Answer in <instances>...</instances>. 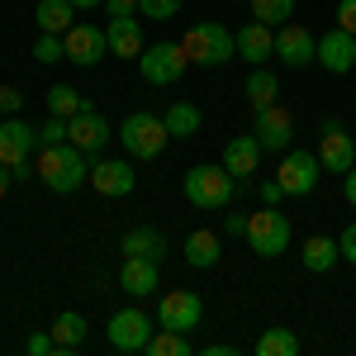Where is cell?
I'll list each match as a JSON object with an SVG mask.
<instances>
[{
	"label": "cell",
	"instance_id": "cell-32",
	"mask_svg": "<svg viewBox=\"0 0 356 356\" xmlns=\"http://www.w3.org/2000/svg\"><path fill=\"white\" fill-rule=\"evenodd\" d=\"M252 5V19H261V24H290V15H295V0H247Z\"/></svg>",
	"mask_w": 356,
	"mask_h": 356
},
{
	"label": "cell",
	"instance_id": "cell-3",
	"mask_svg": "<svg viewBox=\"0 0 356 356\" xmlns=\"http://www.w3.org/2000/svg\"><path fill=\"white\" fill-rule=\"evenodd\" d=\"M114 134H119V143H124V152H129V157H138V162H157V157L166 152V143H171L162 114H143V110L129 114Z\"/></svg>",
	"mask_w": 356,
	"mask_h": 356
},
{
	"label": "cell",
	"instance_id": "cell-43",
	"mask_svg": "<svg viewBox=\"0 0 356 356\" xmlns=\"http://www.w3.org/2000/svg\"><path fill=\"white\" fill-rule=\"evenodd\" d=\"M342 195H347V204H356V166L342 176Z\"/></svg>",
	"mask_w": 356,
	"mask_h": 356
},
{
	"label": "cell",
	"instance_id": "cell-19",
	"mask_svg": "<svg viewBox=\"0 0 356 356\" xmlns=\"http://www.w3.org/2000/svg\"><path fill=\"white\" fill-rule=\"evenodd\" d=\"M157 280H162V261L157 257H124V271H119V285H124V295H152L157 290Z\"/></svg>",
	"mask_w": 356,
	"mask_h": 356
},
{
	"label": "cell",
	"instance_id": "cell-45",
	"mask_svg": "<svg viewBox=\"0 0 356 356\" xmlns=\"http://www.w3.org/2000/svg\"><path fill=\"white\" fill-rule=\"evenodd\" d=\"M10 186H15V171H10V166L0 162V200H5V195H10Z\"/></svg>",
	"mask_w": 356,
	"mask_h": 356
},
{
	"label": "cell",
	"instance_id": "cell-37",
	"mask_svg": "<svg viewBox=\"0 0 356 356\" xmlns=\"http://www.w3.org/2000/svg\"><path fill=\"white\" fill-rule=\"evenodd\" d=\"M337 252H342V261H352L356 266V223L342 228V238H337Z\"/></svg>",
	"mask_w": 356,
	"mask_h": 356
},
{
	"label": "cell",
	"instance_id": "cell-40",
	"mask_svg": "<svg viewBox=\"0 0 356 356\" xmlns=\"http://www.w3.org/2000/svg\"><path fill=\"white\" fill-rule=\"evenodd\" d=\"M257 195H261V204H280V200H285V191H280V181H261V186H257Z\"/></svg>",
	"mask_w": 356,
	"mask_h": 356
},
{
	"label": "cell",
	"instance_id": "cell-2",
	"mask_svg": "<svg viewBox=\"0 0 356 356\" xmlns=\"http://www.w3.org/2000/svg\"><path fill=\"white\" fill-rule=\"evenodd\" d=\"M181 191H186V200H191L195 209H228L233 200H238V176L228 171V166H191L186 171V181H181Z\"/></svg>",
	"mask_w": 356,
	"mask_h": 356
},
{
	"label": "cell",
	"instance_id": "cell-46",
	"mask_svg": "<svg viewBox=\"0 0 356 356\" xmlns=\"http://www.w3.org/2000/svg\"><path fill=\"white\" fill-rule=\"evenodd\" d=\"M200 356H238V352H233V347H223V342H219V347H204Z\"/></svg>",
	"mask_w": 356,
	"mask_h": 356
},
{
	"label": "cell",
	"instance_id": "cell-10",
	"mask_svg": "<svg viewBox=\"0 0 356 356\" xmlns=\"http://www.w3.org/2000/svg\"><path fill=\"white\" fill-rule=\"evenodd\" d=\"M90 186L105 200H124V195H134L138 171L129 166V157H105V162H90Z\"/></svg>",
	"mask_w": 356,
	"mask_h": 356
},
{
	"label": "cell",
	"instance_id": "cell-9",
	"mask_svg": "<svg viewBox=\"0 0 356 356\" xmlns=\"http://www.w3.org/2000/svg\"><path fill=\"white\" fill-rule=\"evenodd\" d=\"M157 323L162 328H176V332H191L204 323V300L195 295V290H171V295H162V304H157Z\"/></svg>",
	"mask_w": 356,
	"mask_h": 356
},
{
	"label": "cell",
	"instance_id": "cell-27",
	"mask_svg": "<svg viewBox=\"0 0 356 356\" xmlns=\"http://www.w3.org/2000/svg\"><path fill=\"white\" fill-rule=\"evenodd\" d=\"M162 119H166V134L171 138H195L200 129H204V119H200V110H195L191 100H176Z\"/></svg>",
	"mask_w": 356,
	"mask_h": 356
},
{
	"label": "cell",
	"instance_id": "cell-28",
	"mask_svg": "<svg viewBox=\"0 0 356 356\" xmlns=\"http://www.w3.org/2000/svg\"><path fill=\"white\" fill-rule=\"evenodd\" d=\"M247 105L252 110H266V105H275V95H280V81H275V72H266V67H257L252 76H247Z\"/></svg>",
	"mask_w": 356,
	"mask_h": 356
},
{
	"label": "cell",
	"instance_id": "cell-4",
	"mask_svg": "<svg viewBox=\"0 0 356 356\" xmlns=\"http://www.w3.org/2000/svg\"><path fill=\"white\" fill-rule=\"evenodd\" d=\"M181 48L191 57L195 67H223V62H233L238 57V43H233V33L214 19H200V24L186 29V38H181Z\"/></svg>",
	"mask_w": 356,
	"mask_h": 356
},
{
	"label": "cell",
	"instance_id": "cell-13",
	"mask_svg": "<svg viewBox=\"0 0 356 356\" xmlns=\"http://www.w3.org/2000/svg\"><path fill=\"white\" fill-rule=\"evenodd\" d=\"M110 138H114L110 119H105L100 110H90V105H86L81 114H72V119H67V143H76V147H81V152H90V157H95Z\"/></svg>",
	"mask_w": 356,
	"mask_h": 356
},
{
	"label": "cell",
	"instance_id": "cell-22",
	"mask_svg": "<svg viewBox=\"0 0 356 356\" xmlns=\"http://www.w3.org/2000/svg\"><path fill=\"white\" fill-rule=\"evenodd\" d=\"M300 261H304V271H314V275L332 271V266L342 261V252H337V238H323V233H314V238L300 247Z\"/></svg>",
	"mask_w": 356,
	"mask_h": 356
},
{
	"label": "cell",
	"instance_id": "cell-39",
	"mask_svg": "<svg viewBox=\"0 0 356 356\" xmlns=\"http://www.w3.org/2000/svg\"><path fill=\"white\" fill-rule=\"evenodd\" d=\"M19 105H24V95L15 86H0V114H19Z\"/></svg>",
	"mask_w": 356,
	"mask_h": 356
},
{
	"label": "cell",
	"instance_id": "cell-25",
	"mask_svg": "<svg viewBox=\"0 0 356 356\" xmlns=\"http://www.w3.org/2000/svg\"><path fill=\"white\" fill-rule=\"evenodd\" d=\"M86 337H90V323H86L81 314H72V309H67V314H57V318H53V342H57V352H76Z\"/></svg>",
	"mask_w": 356,
	"mask_h": 356
},
{
	"label": "cell",
	"instance_id": "cell-34",
	"mask_svg": "<svg viewBox=\"0 0 356 356\" xmlns=\"http://www.w3.org/2000/svg\"><path fill=\"white\" fill-rule=\"evenodd\" d=\"M138 10H143L147 19L166 24V19H176V15H181V0H138Z\"/></svg>",
	"mask_w": 356,
	"mask_h": 356
},
{
	"label": "cell",
	"instance_id": "cell-21",
	"mask_svg": "<svg viewBox=\"0 0 356 356\" xmlns=\"http://www.w3.org/2000/svg\"><path fill=\"white\" fill-rule=\"evenodd\" d=\"M105 33H110V53L114 57H124V62H129V57H143V48H147V43H143V24H138L134 15H119V19H110V24H105Z\"/></svg>",
	"mask_w": 356,
	"mask_h": 356
},
{
	"label": "cell",
	"instance_id": "cell-41",
	"mask_svg": "<svg viewBox=\"0 0 356 356\" xmlns=\"http://www.w3.org/2000/svg\"><path fill=\"white\" fill-rule=\"evenodd\" d=\"M105 10H110V19H119V15H134L138 0H105Z\"/></svg>",
	"mask_w": 356,
	"mask_h": 356
},
{
	"label": "cell",
	"instance_id": "cell-18",
	"mask_svg": "<svg viewBox=\"0 0 356 356\" xmlns=\"http://www.w3.org/2000/svg\"><path fill=\"white\" fill-rule=\"evenodd\" d=\"M233 43H238V57H243V62L261 67L266 57H275V29L261 24V19H247V24L233 33Z\"/></svg>",
	"mask_w": 356,
	"mask_h": 356
},
{
	"label": "cell",
	"instance_id": "cell-30",
	"mask_svg": "<svg viewBox=\"0 0 356 356\" xmlns=\"http://www.w3.org/2000/svg\"><path fill=\"white\" fill-rule=\"evenodd\" d=\"M257 356H300V337L290 328H266L257 337Z\"/></svg>",
	"mask_w": 356,
	"mask_h": 356
},
{
	"label": "cell",
	"instance_id": "cell-24",
	"mask_svg": "<svg viewBox=\"0 0 356 356\" xmlns=\"http://www.w3.org/2000/svg\"><path fill=\"white\" fill-rule=\"evenodd\" d=\"M33 19H38L43 33H67V29L76 24V5H72V0H38Z\"/></svg>",
	"mask_w": 356,
	"mask_h": 356
},
{
	"label": "cell",
	"instance_id": "cell-44",
	"mask_svg": "<svg viewBox=\"0 0 356 356\" xmlns=\"http://www.w3.org/2000/svg\"><path fill=\"white\" fill-rule=\"evenodd\" d=\"M10 171H15V181H29V176H38V166H29V157H24V162H15Z\"/></svg>",
	"mask_w": 356,
	"mask_h": 356
},
{
	"label": "cell",
	"instance_id": "cell-1",
	"mask_svg": "<svg viewBox=\"0 0 356 356\" xmlns=\"http://www.w3.org/2000/svg\"><path fill=\"white\" fill-rule=\"evenodd\" d=\"M33 166H38V181L53 195H72L90 176V152H81L76 143H57V147H43Z\"/></svg>",
	"mask_w": 356,
	"mask_h": 356
},
{
	"label": "cell",
	"instance_id": "cell-14",
	"mask_svg": "<svg viewBox=\"0 0 356 356\" xmlns=\"http://www.w3.org/2000/svg\"><path fill=\"white\" fill-rule=\"evenodd\" d=\"M257 138H261V152H290V143H295V119L285 105H266V110H257Z\"/></svg>",
	"mask_w": 356,
	"mask_h": 356
},
{
	"label": "cell",
	"instance_id": "cell-12",
	"mask_svg": "<svg viewBox=\"0 0 356 356\" xmlns=\"http://www.w3.org/2000/svg\"><path fill=\"white\" fill-rule=\"evenodd\" d=\"M275 57H280V67H309V62H318V38L304 24H280L275 29Z\"/></svg>",
	"mask_w": 356,
	"mask_h": 356
},
{
	"label": "cell",
	"instance_id": "cell-11",
	"mask_svg": "<svg viewBox=\"0 0 356 356\" xmlns=\"http://www.w3.org/2000/svg\"><path fill=\"white\" fill-rule=\"evenodd\" d=\"M62 43H67V62H76V67H95L110 53V33L100 24H72L62 33Z\"/></svg>",
	"mask_w": 356,
	"mask_h": 356
},
{
	"label": "cell",
	"instance_id": "cell-7",
	"mask_svg": "<svg viewBox=\"0 0 356 356\" xmlns=\"http://www.w3.org/2000/svg\"><path fill=\"white\" fill-rule=\"evenodd\" d=\"M318 171H323L318 152H300V147H290V152L280 157L275 181H280V191H285V195L304 200V195H314V186H318Z\"/></svg>",
	"mask_w": 356,
	"mask_h": 356
},
{
	"label": "cell",
	"instance_id": "cell-26",
	"mask_svg": "<svg viewBox=\"0 0 356 356\" xmlns=\"http://www.w3.org/2000/svg\"><path fill=\"white\" fill-rule=\"evenodd\" d=\"M124 257H166V238L157 228H129L124 233Z\"/></svg>",
	"mask_w": 356,
	"mask_h": 356
},
{
	"label": "cell",
	"instance_id": "cell-20",
	"mask_svg": "<svg viewBox=\"0 0 356 356\" xmlns=\"http://www.w3.org/2000/svg\"><path fill=\"white\" fill-rule=\"evenodd\" d=\"M261 162V138L257 134H238L223 143V166L238 176V181H252V171Z\"/></svg>",
	"mask_w": 356,
	"mask_h": 356
},
{
	"label": "cell",
	"instance_id": "cell-15",
	"mask_svg": "<svg viewBox=\"0 0 356 356\" xmlns=\"http://www.w3.org/2000/svg\"><path fill=\"white\" fill-rule=\"evenodd\" d=\"M318 162H323V171H337V176H347L356 166V138L342 124H328L323 129V138H318Z\"/></svg>",
	"mask_w": 356,
	"mask_h": 356
},
{
	"label": "cell",
	"instance_id": "cell-6",
	"mask_svg": "<svg viewBox=\"0 0 356 356\" xmlns=\"http://www.w3.org/2000/svg\"><path fill=\"white\" fill-rule=\"evenodd\" d=\"M186 67H191V57H186L181 43H152V48H143V57H138V72H143L147 86H176L186 76Z\"/></svg>",
	"mask_w": 356,
	"mask_h": 356
},
{
	"label": "cell",
	"instance_id": "cell-23",
	"mask_svg": "<svg viewBox=\"0 0 356 356\" xmlns=\"http://www.w3.org/2000/svg\"><path fill=\"white\" fill-rule=\"evenodd\" d=\"M181 252H186V261H191V266H200V271H204V266H219L223 243H219V233L200 228V233H191V238H186V247H181Z\"/></svg>",
	"mask_w": 356,
	"mask_h": 356
},
{
	"label": "cell",
	"instance_id": "cell-33",
	"mask_svg": "<svg viewBox=\"0 0 356 356\" xmlns=\"http://www.w3.org/2000/svg\"><path fill=\"white\" fill-rule=\"evenodd\" d=\"M33 57H38V62H62V57H67V43H62V33H38V43H33Z\"/></svg>",
	"mask_w": 356,
	"mask_h": 356
},
{
	"label": "cell",
	"instance_id": "cell-47",
	"mask_svg": "<svg viewBox=\"0 0 356 356\" xmlns=\"http://www.w3.org/2000/svg\"><path fill=\"white\" fill-rule=\"evenodd\" d=\"M76 10H95V5H105V0H72Z\"/></svg>",
	"mask_w": 356,
	"mask_h": 356
},
{
	"label": "cell",
	"instance_id": "cell-17",
	"mask_svg": "<svg viewBox=\"0 0 356 356\" xmlns=\"http://www.w3.org/2000/svg\"><path fill=\"white\" fill-rule=\"evenodd\" d=\"M33 147H38V129L24 124L19 114H5V124H0V162H5V166L24 162Z\"/></svg>",
	"mask_w": 356,
	"mask_h": 356
},
{
	"label": "cell",
	"instance_id": "cell-5",
	"mask_svg": "<svg viewBox=\"0 0 356 356\" xmlns=\"http://www.w3.org/2000/svg\"><path fill=\"white\" fill-rule=\"evenodd\" d=\"M247 243L257 257H285L290 252V219L275 204H261L257 214H247Z\"/></svg>",
	"mask_w": 356,
	"mask_h": 356
},
{
	"label": "cell",
	"instance_id": "cell-38",
	"mask_svg": "<svg viewBox=\"0 0 356 356\" xmlns=\"http://www.w3.org/2000/svg\"><path fill=\"white\" fill-rule=\"evenodd\" d=\"M337 29L356 33V0H337Z\"/></svg>",
	"mask_w": 356,
	"mask_h": 356
},
{
	"label": "cell",
	"instance_id": "cell-16",
	"mask_svg": "<svg viewBox=\"0 0 356 356\" xmlns=\"http://www.w3.org/2000/svg\"><path fill=\"white\" fill-rule=\"evenodd\" d=\"M318 67L332 72V76H347L356 67V33H347V29L323 33V38H318Z\"/></svg>",
	"mask_w": 356,
	"mask_h": 356
},
{
	"label": "cell",
	"instance_id": "cell-31",
	"mask_svg": "<svg viewBox=\"0 0 356 356\" xmlns=\"http://www.w3.org/2000/svg\"><path fill=\"white\" fill-rule=\"evenodd\" d=\"M90 100H86L76 86H53L48 90V114H62V119H72V114H81Z\"/></svg>",
	"mask_w": 356,
	"mask_h": 356
},
{
	"label": "cell",
	"instance_id": "cell-29",
	"mask_svg": "<svg viewBox=\"0 0 356 356\" xmlns=\"http://www.w3.org/2000/svg\"><path fill=\"white\" fill-rule=\"evenodd\" d=\"M143 352H152V356H195V347H191V337H186V332L162 328V332H152V337H147V347H143Z\"/></svg>",
	"mask_w": 356,
	"mask_h": 356
},
{
	"label": "cell",
	"instance_id": "cell-8",
	"mask_svg": "<svg viewBox=\"0 0 356 356\" xmlns=\"http://www.w3.org/2000/svg\"><path fill=\"white\" fill-rule=\"evenodd\" d=\"M152 332H157V318H147L143 309H119L105 323V337H110L114 352H143Z\"/></svg>",
	"mask_w": 356,
	"mask_h": 356
},
{
	"label": "cell",
	"instance_id": "cell-35",
	"mask_svg": "<svg viewBox=\"0 0 356 356\" xmlns=\"http://www.w3.org/2000/svg\"><path fill=\"white\" fill-rule=\"evenodd\" d=\"M57 143H67V119L48 114V124H38V147H57Z\"/></svg>",
	"mask_w": 356,
	"mask_h": 356
},
{
	"label": "cell",
	"instance_id": "cell-36",
	"mask_svg": "<svg viewBox=\"0 0 356 356\" xmlns=\"http://www.w3.org/2000/svg\"><path fill=\"white\" fill-rule=\"evenodd\" d=\"M53 347H57L53 332H29V337H24V352H29V356H48Z\"/></svg>",
	"mask_w": 356,
	"mask_h": 356
},
{
	"label": "cell",
	"instance_id": "cell-42",
	"mask_svg": "<svg viewBox=\"0 0 356 356\" xmlns=\"http://www.w3.org/2000/svg\"><path fill=\"white\" fill-rule=\"evenodd\" d=\"M223 233H233V238L247 233V214H228V219H223Z\"/></svg>",
	"mask_w": 356,
	"mask_h": 356
}]
</instances>
